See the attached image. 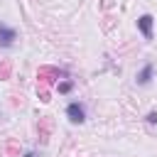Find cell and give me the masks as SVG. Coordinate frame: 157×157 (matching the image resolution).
<instances>
[{
	"instance_id": "obj_1",
	"label": "cell",
	"mask_w": 157,
	"mask_h": 157,
	"mask_svg": "<svg viewBox=\"0 0 157 157\" xmlns=\"http://www.w3.org/2000/svg\"><path fill=\"white\" fill-rule=\"evenodd\" d=\"M66 118H69V123L81 125V123L86 120V108H83V103H78V101L69 103V105H66Z\"/></svg>"
},
{
	"instance_id": "obj_2",
	"label": "cell",
	"mask_w": 157,
	"mask_h": 157,
	"mask_svg": "<svg viewBox=\"0 0 157 157\" xmlns=\"http://www.w3.org/2000/svg\"><path fill=\"white\" fill-rule=\"evenodd\" d=\"M15 39H17V29L0 22V49H10L15 44Z\"/></svg>"
},
{
	"instance_id": "obj_3",
	"label": "cell",
	"mask_w": 157,
	"mask_h": 157,
	"mask_svg": "<svg viewBox=\"0 0 157 157\" xmlns=\"http://www.w3.org/2000/svg\"><path fill=\"white\" fill-rule=\"evenodd\" d=\"M152 25H155V17L152 15H142L137 20V29H140V34L145 39H152Z\"/></svg>"
},
{
	"instance_id": "obj_4",
	"label": "cell",
	"mask_w": 157,
	"mask_h": 157,
	"mask_svg": "<svg viewBox=\"0 0 157 157\" xmlns=\"http://www.w3.org/2000/svg\"><path fill=\"white\" fill-rule=\"evenodd\" d=\"M152 76H155V64H145V66H142V69L137 71L135 81H137V86H150Z\"/></svg>"
},
{
	"instance_id": "obj_5",
	"label": "cell",
	"mask_w": 157,
	"mask_h": 157,
	"mask_svg": "<svg viewBox=\"0 0 157 157\" xmlns=\"http://www.w3.org/2000/svg\"><path fill=\"white\" fill-rule=\"evenodd\" d=\"M56 88H59V93H69V91L74 88V81H71V78H66V81H61Z\"/></svg>"
},
{
	"instance_id": "obj_6",
	"label": "cell",
	"mask_w": 157,
	"mask_h": 157,
	"mask_svg": "<svg viewBox=\"0 0 157 157\" xmlns=\"http://www.w3.org/2000/svg\"><path fill=\"white\" fill-rule=\"evenodd\" d=\"M147 123H150V125H157V110L147 113Z\"/></svg>"
},
{
	"instance_id": "obj_7",
	"label": "cell",
	"mask_w": 157,
	"mask_h": 157,
	"mask_svg": "<svg viewBox=\"0 0 157 157\" xmlns=\"http://www.w3.org/2000/svg\"><path fill=\"white\" fill-rule=\"evenodd\" d=\"M25 157H37V155H34V152H27V155H25Z\"/></svg>"
}]
</instances>
